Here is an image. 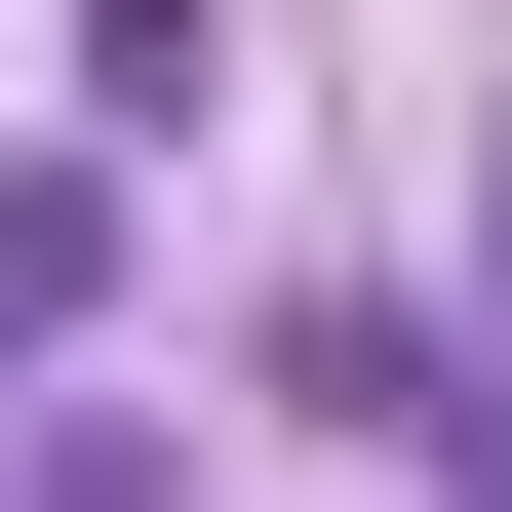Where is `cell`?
Segmentation results:
<instances>
[{"mask_svg":"<svg viewBox=\"0 0 512 512\" xmlns=\"http://www.w3.org/2000/svg\"><path fill=\"white\" fill-rule=\"evenodd\" d=\"M473 512H512V473H473Z\"/></svg>","mask_w":512,"mask_h":512,"instance_id":"6da1fadb","label":"cell"}]
</instances>
